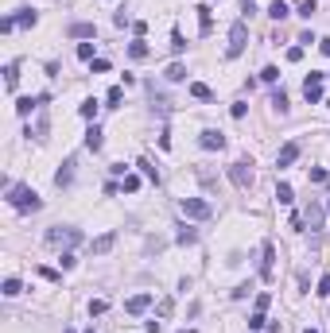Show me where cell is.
<instances>
[{"label": "cell", "mask_w": 330, "mask_h": 333, "mask_svg": "<svg viewBox=\"0 0 330 333\" xmlns=\"http://www.w3.org/2000/svg\"><path fill=\"white\" fill-rule=\"evenodd\" d=\"M8 202H12L16 209H24V213H28V209L35 213V209L43 205V202H39V194H35L31 186H8Z\"/></svg>", "instance_id": "cell-1"}, {"label": "cell", "mask_w": 330, "mask_h": 333, "mask_svg": "<svg viewBox=\"0 0 330 333\" xmlns=\"http://www.w3.org/2000/svg\"><path fill=\"white\" fill-rule=\"evenodd\" d=\"M78 240H82V232L78 229H70V225H55V229L47 232V244H55V248H70V244H78Z\"/></svg>", "instance_id": "cell-2"}, {"label": "cell", "mask_w": 330, "mask_h": 333, "mask_svg": "<svg viewBox=\"0 0 330 333\" xmlns=\"http://www.w3.org/2000/svg\"><path fill=\"white\" fill-rule=\"evenodd\" d=\"M245 43H249V28H245V20H237V24L229 28V47H225V55L237 58L241 51H245Z\"/></svg>", "instance_id": "cell-3"}, {"label": "cell", "mask_w": 330, "mask_h": 333, "mask_svg": "<svg viewBox=\"0 0 330 333\" xmlns=\"http://www.w3.org/2000/svg\"><path fill=\"white\" fill-rule=\"evenodd\" d=\"M229 182L237 190H253V163H229Z\"/></svg>", "instance_id": "cell-4"}, {"label": "cell", "mask_w": 330, "mask_h": 333, "mask_svg": "<svg viewBox=\"0 0 330 333\" xmlns=\"http://www.w3.org/2000/svg\"><path fill=\"white\" fill-rule=\"evenodd\" d=\"M179 209L187 213V217H195V221H206V217L214 213V209H210V202H202V198H183V202H179Z\"/></svg>", "instance_id": "cell-5"}, {"label": "cell", "mask_w": 330, "mask_h": 333, "mask_svg": "<svg viewBox=\"0 0 330 333\" xmlns=\"http://www.w3.org/2000/svg\"><path fill=\"white\" fill-rule=\"evenodd\" d=\"M272 275H276V244H264V252H260V279L264 283H272Z\"/></svg>", "instance_id": "cell-6"}, {"label": "cell", "mask_w": 330, "mask_h": 333, "mask_svg": "<svg viewBox=\"0 0 330 333\" xmlns=\"http://www.w3.org/2000/svg\"><path fill=\"white\" fill-rule=\"evenodd\" d=\"M198 147H206V151H222V147H225V136L218 128H202V132H198Z\"/></svg>", "instance_id": "cell-7"}, {"label": "cell", "mask_w": 330, "mask_h": 333, "mask_svg": "<svg viewBox=\"0 0 330 333\" xmlns=\"http://www.w3.org/2000/svg\"><path fill=\"white\" fill-rule=\"evenodd\" d=\"M303 97L315 105V101H322V74H311L307 82H303Z\"/></svg>", "instance_id": "cell-8"}, {"label": "cell", "mask_w": 330, "mask_h": 333, "mask_svg": "<svg viewBox=\"0 0 330 333\" xmlns=\"http://www.w3.org/2000/svg\"><path fill=\"white\" fill-rule=\"evenodd\" d=\"M322 221H326V209L318 202H311L307 209H303V225H311V229H322Z\"/></svg>", "instance_id": "cell-9"}, {"label": "cell", "mask_w": 330, "mask_h": 333, "mask_svg": "<svg viewBox=\"0 0 330 333\" xmlns=\"http://www.w3.org/2000/svg\"><path fill=\"white\" fill-rule=\"evenodd\" d=\"M295 159H299V140H291V144L280 147V155H276V167H291Z\"/></svg>", "instance_id": "cell-10"}, {"label": "cell", "mask_w": 330, "mask_h": 333, "mask_svg": "<svg viewBox=\"0 0 330 333\" xmlns=\"http://www.w3.org/2000/svg\"><path fill=\"white\" fill-rule=\"evenodd\" d=\"M43 105H47V93H43V97H35V101H31V97H20V101H16V113L31 116V109H43Z\"/></svg>", "instance_id": "cell-11"}, {"label": "cell", "mask_w": 330, "mask_h": 333, "mask_svg": "<svg viewBox=\"0 0 330 333\" xmlns=\"http://www.w3.org/2000/svg\"><path fill=\"white\" fill-rule=\"evenodd\" d=\"M70 182H74V159H66L59 171H55V186H70Z\"/></svg>", "instance_id": "cell-12"}, {"label": "cell", "mask_w": 330, "mask_h": 333, "mask_svg": "<svg viewBox=\"0 0 330 333\" xmlns=\"http://www.w3.org/2000/svg\"><path fill=\"white\" fill-rule=\"evenodd\" d=\"M148 306H151V294H132V298L124 302V310H128V314H144Z\"/></svg>", "instance_id": "cell-13"}, {"label": "cell", "mask_w": 330, "mask_h": 333, "mask_svg": "<svg viewBox=\"0 0 330 333\" xmlns=\"http://www.w3.org/2000/svg\"><path fill=\"white\" fill-rule=\"evenodd\" d=\"M113 244H117V232H101V236L93 240V252H97V256H105Z\"/></svg>", "instance_id": "cell-14"}, {"label": "cell", "mask_w": 330, "mask_h": 333, "mask_svg": "<svg viewBox=\"0 0 330 333\" xmlns=\"http://www.w3.org/2000/svg\"><path fill=\"white\" fill-rule=\"evenodd\" d=\"M4 86H8V93H16V86H20V66H16V62L4 66Z\"/></svg>", "instance_id": "cell-15"}, {"label": "cell", "mask_w": 330, "mask_h": 333, "mask_svg": "<svg viewBox=\"0 0 330 333\" xmlns=\"http://www.w3.org/2000/svg\"><path fill=\"white\" fill-rule=\"evenodd\" d=\"M70 35H74V39H93L97 28H93V24H70Z\"/></svg>", "instance_id": "cell-16"}, {"label": "cell", "mask_w": 330, "mask_h": 333, "mask_svg": "<svg viewBox=\"0 0 330 333\" xmlns=\"http://www.w3.org/2000/svg\"><path fill=\"white\" fill-rule=\"evenodd\" d=\"M195 12H198V20H202V35H210V28H214V16H210V8H206V4H198Z\"/></svg>", "instance_id": "cell-17"}, {"label": "cell", "mask_w": 330, "mask_h": 333, "mask_svg": "<svg viewBox=\"0 0 330 333\" xmlns=\"http://www.w3.org/2000/svg\"><path fill=\"white\" fill-rule=\"evenodd\" d=\"M191 97H198V101H210L214 93H210V86H206V82H191Z\"/></svg>", "instance_id": "cell-18"}, {"label": "cell", "mask_w": 330, "mask_h": 333, "mask_svg": "<svg viewBox=\"0 0 330 333\" xmlns=\"http://www.w3.org/2000/svg\"><path fill=\"white\" fill-rule=\"evenodd\" d=\"M86 147H90V151H101V128H97V124L86 132Z\"/></svg>", "instance_id": "cell-19"}, {"label": "cell", "mask_w": 330, "mask_h": 333, "mask_svg": "<svg viewBox=\"0 0 330 333\" xmlns=\"http://www.w3.org/2000/svg\"><path fill=\"white\" fill-rule=\"evenodd\" d=\"M276 202H280V205H291V202H295V194H291V186H287V182H280V186H276Z\"/></svg>", "instance_id": "cell-20"}, {"label": "cell", "mask_w": 330, "mask_h": 333, "mask_svg": "<svg viewBox=\"0 0 330 333\" xmlns=\"http://www.w3.org/2000/svg\"><path fill=\"white\" fill-rule=\"evenodd\" d=\"M16 24H20V28H35V24H39V16L31 12V8H24V12L16 16Z\"/></svg>", "instance_id": "cell-21"}, {"label": "cell", "mask_w": 330, "mask_h": 333, "mask_svg": "<svg viewBox=\"0 0 330 333\" xmlns=\"http://www.w3.org/2000/svg\"><path fill=\"white\" fill-rule=\"evenodd\" d=\"M183 78H187V66L183 62H171L167 66V82H183Z\"/></svg>", "instance_id": "cell-22"}, {"label": "cell", "mask_w": 330, "mask_h": 333, "mask_svg": "<svg viewBox=\"0 0 330 333\" xmlns=\"http://www.w3.org/2000/svg\"><path fill=\"white\" fill-rule=\"evenodd\" d=\"M272 109H276L280 116L287 113V93H284V89H276V93H272Z\"/></svg>", "instance_id": "cell-23"}, {"label": "cell", "mask_w": 330, "mask_h": 333, "mask_svg": "<svg viewBox=\"0 0 330 333\" xmlns=\"http://www.w3.org/2000/svg\"><path fill=\"white\" fill-rule=\"evenodd\" d=\"M268 16H272V20H287V16H291V8H287L284 0H276V4L268 8Z\"/></svg>", "instance_id": "cell-24"}, {"label": "cell", "mask_w": 330, "mask_h": 333, "mask_svg": "<svg viewBox=\"0 0 330 333\" xmlns=\"http://www.w3.org/2000/svg\"><path fill=\"white\" fill-rule=\"evenodd\" d=\"M47 132H51V124H47V113L39 109V120H35V140H47Z\"/></svg>", "instance_id": "cell-25"}, {"label": "cell", "mask_w": 330, "mask_h": 333, "mask_svg": "<svg viewBox=\"0 0 330 333\" xmlns=\"http://www.w3.org/2000/svg\"><path fill=\"white\" fill-rule=\"evenodd\" d=\"M120 101H124V89H120V86H113V89L105 93V105H109V109H117Z\"/></svg>", "instance_id": "cell-26"}, {"label": "cell", "mask_w": 330, "mask_h": 333, "mask_svg": "<svg viewBox=\"0 0 330 333\" xmlns=\"http://www.w3.org/2000/svg\"><path fill=\"white\" fill-rule=\"evenodd\" d=\"M128 55L132 58H148V43H144V39H132V43H128Z\"/></svg>", "instance_id": "cell-27"}, {"label": "cell", "mask_w": 330, "mask_h": 333, "mask_svg": "<svg viewBox=\"0 0 330 333\" xmlns=\"http://www.w3.org/2000/svg\"><path fill=\"white\" fill-rule=\"evenodd\" d=\"M187 51V39H183V31H171V55H183Z\"/></svg>", "instance_id": "cell-28"}, {"label": "cell", "mask_w": 330, "mask_h": 333, "mask_svg": "<svg viewBox=\"0 0 330 333\" xmlns=\"http://www.w3.org/2000/svg\"><path fill=\"white\" fill-rule=\"evenodd\" d=\"M195 240H198V232L191 225H179V244H195Z\"/></svg>", "instance_id": "cell-29"}, {"label": "cell", "mask_w": 330, "mask_h": 333, "mask_svg": "<svg viewBox=\"0 0 330 333\" xmlns=\"http://www.w3.org/2000/svg\"><path fill=\"white\" fill-rule=\"evenodd\" d=\"M0 290H4V298H16L24 287H20V279H4V287H0Z\"/></svg>", "instance_id": "cell-30"}, {"label": "cell", "mask_w": 330, "mask_h": 333, "mask_svg": "<svg viewBox=\"0 0 330 333\" xmlns=\"http://www.w3.org/2000/svg\"><path fill=\"white\" fill-rule=\"evenodd\" d=\"M315 12H318V4H315V0H299V16H303V20H311Z\"/></svg>", "instance_id": "cell-31"}, {"label": "cell", "mask_w": 330, "mask_h": 333, "mask_svg": "<svg viewBox=\"0 0 330 333\" xmlns=\"http://www.w3.org/2000/svg\"><path fill=\"white\" fill-rule=\"evenodd\" d=\"M97 109H101L97 101H82V109H78V113L86 116V120H93V116H97Z\"/></svg>", "instance_id": "cell-32"}, {"label": "cell", "mask_w": 330, "mask_h": 333, "mask_svg": "<svg viewBox=\"0 0 330 333\" xmlns=\"http://www.w3.org/2000/svg\"><path fill=\"white\" fill-rule=\"evenodd\" d=\"M136 167H140V171L148 174L151 182H159V171H155V167H151V163H148V159H140V163H136Z\"/></svg>", "instance_id": "cell-33"}, {"label": "cell", "mask_w": 330, "mask_h": 333, "mask_svg": "<svg viewBox=\"0 0 330 333\" xmlns=\"http://www.w3.org/2000/svg\"><path fill=\"white\" fill-rule=\"evenodd\" d=\"M264 325H268V318H264L260 310H253V318H249V329H264Z\"/></svg>", "instance_id": "cell-34"}, {"label": "cell", "mask_w": 330, "mask_h": 333, "mask_svg": "<svg viewBox=\"0 0 330 333\" xmlns=\"http://www.w3.org/2000/svg\"><path fill=\"white\" fill-rule=\"evenodd\" d=\"M78 58L82 62H93V43H78Z\"/></svg>", "instance_id": "cell-35"}, {"label": "cell", "mask_w": 330, "mask_h": 333, "mask_svg": "<svg viewBox=\"0 0 330 333\" xmlns=\"http://www.w3.org/2000/svg\"><path fill=\"white\" fill-rule=\"evenodd\" d=\"M315 294H318V298H330V275L318 279V290H315Z\"/></svg>", "instance_id": "cell-36"}, {"label": "cell", "mask_w": 330, "mask_h": 333, "mask_svg": "<svg viewBox=\"0 0 330 333\" xmlns=\"http://www.w3.org/2000/svg\"><path fill=\"white\" fill-rule=\"evenodd\" d=\"M276 78H280V70H276V66H264V70H260V82H276Z\"/></svg>", "instance_id": "cell-37"}, {"label": "cell", "mask_w": 330, "mask_h": 333, "mask_svg": "<svg viewBox=\"0 0 330 333\" xmlns=\"http://www.w3.org/2000/svg\"><path fill=\"white\" fill-rule=\"evenodd\" d=\"M124 190H128V194H136V190H140V178H136V174H124Z\"/></svg>", "instance_id": "cell-38"}, {"label": "cell", "mask_w": 330, "mask_h": 333, "mask_svg": "<svg viewBox=\"0 0 330 333\" xmlns=\"http://www.w3.org/2000/svg\"><path fill=\"white\" fill-rule=\"evenodd\" d=\"M105 310H109L105 298H93V302H90V314H105Z\"/></svg>", "instance_id": "cell-39"}, {"label": "cell", "mask_w": 330, "mask_h": 333, "mask_svg": "<svg viewBox=\"0 0 330 333\" xmlns=\"http://www.w3.org/2000/svg\"><path fill=\"white\" fill-rule=\"evenodd\" d=\"M90 66H93V74H105L109 70V58H93Z\"/></svg>", "instance_id": "cell-40"}, {"label": "cell", "mask_w": 330, "mask_h": 333, "mask_svg": "<svg viewBox=\"0 0 330 333\" xmlns=\"http://www.w3.org/2000/svg\"><path fill=\"white\" fill-rule=\"evenodd\" d=\"M171 310H175V302H171V298H163V302H159V318H171Z\"/></svg>", "instance_id": "cell-41"}, {"label": "cell", "mask_w": 330, "mask_h": 333, "mask_svg": "<svg viewBox=\"0 0 330 333\" xmlns=\"http://www.w3.org/2000/svg\"><path fill=\"white\" fill-rule=\"evenodd\" d=\"M256 310H260V314L268 310V290H260V294H256Z\"/></svg>", "instance_id": "cell-42"}, {"label": "cell", "mask_w": 330, "mask_h": 333, "mask_svg": "<svg viewBox=\"0 0 330 333\" xmlns=\"http://www.w3.org/2000/svg\"><path fill=\"white\" fill-rule=\"evenodd\" d=\"M311 182H326V171L322 167H311Z\"/></svg>", "instance_id": "cell-43"}, {"label": "cell", "mask_w": 330, "mask_h": 333, "mask_svg": "<svg viewBox=\"0 0 330 333\" xmlns=\"http://www.w3.org/2000/svg\"><path fill=\"white\" fill-rule=\"evenodd\" d=\"M109 174H117V178H124V174H128V167H124V163H113V167H109Z\"/></svg>", "instance_id": "cell-44"}, {"label": "cell", "mask_w": 330, "mask_h": 333, "mask_svg": "<svg viewBox=\"0 0 330 333\" xmlns=\"http://www.w3.org/2000/svg\"><path fill=\"white\" fill-rule=\"evenodd\" d=\"M318 51H322V55L330 58V35H326V39H318Z\"/></svg>", "instance_id": "cell-45"}, {"label": "cell", "mask_w": 330, "mask_h": 333, "mask_svg": "<svg viewBox=\"0 0 330 333\" xmlns=\"http://www.w3.org/2000/svg\"><path fill=\"white\" fill-rule=\"evenodd\" d=\"M303 333H318V329H303Z\"/></svg>", "instance_id": "cell-46"}, {"label": "cell", "mask_w": 330, "mask_h": 333, "mask_svg": "<svg viewBox=\"0 0 330 333\" xmlns=\"http://www.w3.org/2000/svg\"><path fill=\"white\" fill-rule=\"evenodd\" d=\"M86 333H93V329H86Z\"/></svg>", "instance_id": "cell-47"}, {"label": "cell", "mask_w": 330, "mask_h": 333, "mask_svg": "<svg viewBox=\"0 0 330 333\" xmlns=\"http://www.w3.org/2000/svg\"><path fill=\"white\" fill-rule=\"evenodd\" d=\"M326 209H330V205H326Z\"/></svg>", "instance_id": "cell-48"}]
</instances>
